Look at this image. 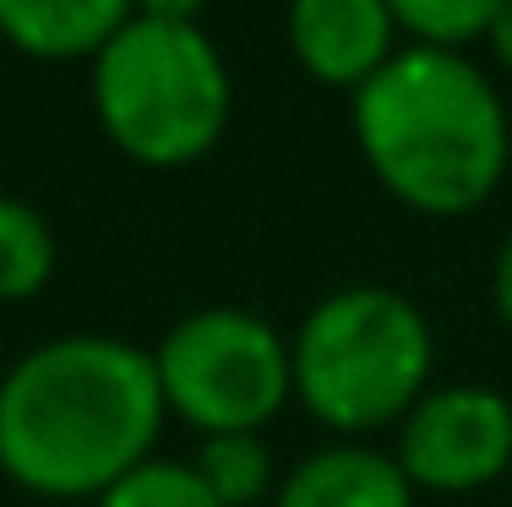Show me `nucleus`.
I'll return each mask as SVG.
<instances>
[{
	"label": "nucleus",
	"mask_w": 512,
	"mask_h": 507,
	"mask_svg": "<svg viewBox=\"0 0 512 507\" xmlns=\"http://www.w3.org/2000/svg\"><path fill=\"white\" fill-rule=\"evenodd\" d=\"M88 60L99 126L126 159L180 169L218 148L235 82L197 22L126 17Z\"/></svg>",
	"instance_id": "7ed1b4c3"
},
{
	"label": "nucleus",
	"mask_w": 512,
	"mask_h": 507,
	"mask_svg": "<svg viewBox=\"0 0 512 507\" xmlns=\"http://www.w3.org/2000/svg\"><path fill=\"white\" fill-rule=\"evenodd\" d=\"M191 469L224 507H251L273 491V453L262 431H229V437H202Z\"/></svg>",
	"instance_id": "9b49d317"
},
{
	"label": "nucleus",
	"mask_w": 512,
	"mask_h": 507,
	"mask_svg": "<svg viewBox=\"0 0 512 507\" xmlns=\"http://www.w3.org/2000/svg\"><path fill=\"white\" fill-rule=\"evenodd\" d=\"M289 50L327 88L371 82L393 60L398 22L387 0H289Z\"/></svg>",
	"instance_id": "0eeeda50"
},
{
	"label": "nucleus",
	"mask_w": 512,
	"mask_h": 507,
	"mask_svg": "<svg viewBox=\"0 0 512 507\" xmlns=\"http://www.w3.org/2000/svg\"><path fill=\"white\" fill-rule=\"evenodd\" d=\"M485 39H491V50H496V60L512 71V0H502V11L491 17V28H485Z\"/></svg>",
	"instance_id": "dca6fc26"
},
{
	"label": "nucleus",
	"mask_w": 512,
	"mask_h": 507,
	"mask_svg": "<svg viewBox=\"0 0 512 507\" xmlns=\"http://www.w3.org/2000/svg\"><path fill=\"white\" fill-rule=\"evenodd\" d=\"M273 507H414V486L398 458L338 442L300 458V469H289V480L278 486Z\"/></svg>",
	"instance_id": "6e6552de"
},
{
	"label": "nucleus",
	"mask_w": 512,
	"mask_h": 507,
	"mask_svg": "<svg viewBox=\"0 0 512 507\" xmlns=\"http://www.w3.org/2000/svg\"><path fill=\"white\" fill-rule=\"evenodd\" d=\"M169 404L148 349L66 333L0 377V475L33 497L99 502L153 458Z\"/></svg>",
	"instance_id": "f257e3e1"
},
{
	"label": "nucleus",
	"mask_w": 512,
	"mask_h": 507,
	"mask_svg": "<svg viewBox=\"0 0 512 507\" xmlns=\"http://www.w3.org/2000/svg\"><path fill=\"white\" fill-rule=\"evenodd\" d=\"M126 17L131 0H0V39L33 60H77Z\"/></svg>",
	"instance_id": "1a4fd4ad"
},
{
	"label": "nucleus",
	"mask_w": 512,
	"mask_h": 507,
	"mask_svg": "<svg viewBox=\"0 0 512 507\" xmlns=\"http://www.w3.org/2000/svg\"><path fill=\"white\" fill-rule=\"evenodd\" d=\"M93 507H224L202 486L191 464H169V458H148L131 475H120Z\"/></svg>",
	"instance_id": "ddd939ff"
},
{
	"label": "nucleus",
	"mask_w": 512,
	"mask_h": 507,
	"mask_svg": "<svg viewBox=\"0 0 512 507\" xmlns=\"http://www.w3.org/2000/svg\"><path fill=\"white\" fill-rule=\"evenodd\" d=\"M431 360V322L409 295L382 284L333 289L289 344L300 404L344 437L404 420L431 393Z\"/></svg>",
	"instance_id": "20e7f679"
},
{
	"label": "nucleus",
	"mask_w": 512,
	"mask_h": 507,
	"mask_svg": "<svg viewBox=\"0 0 512 507\" xmlns=\"http://www.w3.org/2000/svg\"><path fill=\"white\" fill-rule=\"evenodd\" d=\"M164 404L202 437L262 431L295 393L289 344L246 306H202L153 349Z\"/></svg>",
	"instance_id": "39448f33"
},
{
	"label": "nucleus",
	"mask_w": 512,
	"mask_h": 507,
	"mask_svg": "<svg viewBox=\"0 0 512 507\" xmlns=\"http://www.w3.org/2000/svg\"><path fill=\"white\" fill-rule=\"evenodd\" d=\"M349 126L371 175L431 219L474 213L507 175L512 126L496 82L463 50H393L349 99Z\"/></svg>",
	"instance_id": "f03ea898"
},
{
	"label": "nucleus",
	"mask_w": 512,
	"mask_h": 507,
	"mask_svg": "<svg viewBox=\"0 0 512 507\" xmlns=\"http://www.w3.org/2000/svg\"><path fill=\"white\" fill-rule=\"evenodd\" d=\"M491 300H496V311H502V322L512 328V235L502 240V251H496V268H491Z\"/></svg>",
	"instance_id": "4468645a"
},
{
	"label": "nucleus",
	"mask_w": 512,
	"mask_h": 507,
	"mask_svg": "<svg viewBox=\"0 0 512 507\" xmlns=\"http://www.w3.org/2000/svg\"><path fill=\"white\" fill-rule=\"evenodd\" d=\"M398 469L425 491H480L512 464V404L480 382L431 388L398 420Z\"/></svg>",
	"instance_id": "423d86ee"
},
{
	"label": "nucleus",
	"mask_w": 512,
	"mask_h": 507,
	"mask_svg": "<svg viewBox=\"0 0 512 507\" xmlns=\"http://www.w3.org/2000/svg\"><path fill=\"white\" fill-rule=\"evenodd\" d=\"M55 273V235L33 202L0 191V300H33Z\"/></svg>",
	"instance_id": "9d476101"
},
{
	"label": "nucleus",
	"mask_w": 512,
	"mask_h": 507,
	"mask_svg": "<svg viewBox=\"0 0 512 507\" xmlns=\"http://www.w3.org/2000/svg\"><path fill=\"white\" fill-rule=\"evenodd\" d=\"M387 11L404 33H414V44L463 50L469 39H485L502 0H387Z\"/></svg>",
	"instance_id": "f8f14e48"
},
{
	"label": "nucleus",
	"mask_w": 512,
	"mask_h": 507,
	"mask_svg": "<svg viewBox=\"0 0 512 507\" xmlns=\"http://www.w3.org/2000/svg\"><path fill=\"white\" fill-rule=\"evenodd\" d=\"M202 0H131V17H158V22H197Z\"/></svg>",
	"instance_id": "2eb2a0df"
}]
</instances>
